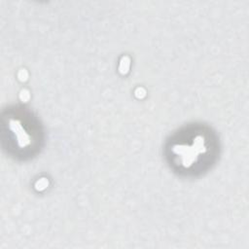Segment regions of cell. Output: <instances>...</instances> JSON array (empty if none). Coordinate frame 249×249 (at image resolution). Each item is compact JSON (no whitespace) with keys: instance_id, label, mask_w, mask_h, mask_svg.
Returning a JSON list of instances; mask_svg holds the SVG:
<instances>
[{"instance_id":"2","label":"cell","mask_w":249,"mask_h":249,"mask_svg":"<svg viewBox=\"0 0 249 249\" xmlns=\"http://www.w3.org/2000/svg\"><path fill=\"white\" fill-rule=\"evenodd\" d=\"M0 139L2 150L8 157L18 161H27L44 149L45 127L28 106L10 105L1 112Z\"/></svg>"},{"instance_id":"1","label":"cell","mask_w":249,"mask_h":249,"mask_svg":"<svg viewBox=\"0 0 249 249\" xmlns=\"http://www.w3.org/2000/svg\"><path fill=\"white\" fill-rule=\"evenodd\" d=\"M221 152L215 129L201 122L184 124L174 130L163 145V158L169 169L182 178H198L216 164Z\"/></svg>"}]
</instances>
